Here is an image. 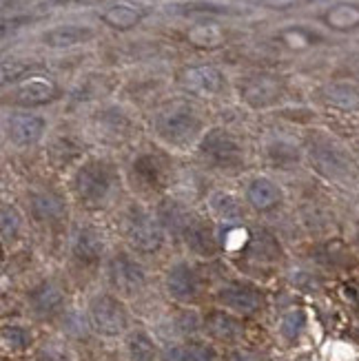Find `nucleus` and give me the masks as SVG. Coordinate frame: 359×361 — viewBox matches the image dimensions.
Here are the masks:
<instances>
[{"mask_svg":"<svg viewBox=\"0 0 359 361\" xmlns=\"http://www.w3.org/2000/svg\"><path fill=\"white\" fill-rule=\"evenodd\" d=\"M120 188L122 180L118 166L104 158L85 160L71 178L73 200L89 211L109 209L118 200Z\"/></svg>","mask_w":359,"mask_h":361,"instance_id":"obj_1","label":"nucleus"},{"mask_svg":"<svg viewBox=\"0 0 359 361\" xmlns=\"http://www.w3.org/2000/svg\"><path fill=\"white\" fill-rule=\"evenodd\" d=\"M153 131L162 142L176 149H186L205 135V122L197 109L186 100H171L153 116Z\"/></svg>","mask_w":359,"mask_h":361,"instance_id":"obj_2","label":"nucleus"},{"mask_svg":"<svg viewBox=\"0 0 359 361\" xmlns=\"http://www.w3.org/2000/svg\"><path fill=\"white\" fill-rule=\"evenodd\" d=\"M120 231L122 238L135 253L140 255H153L164 246L166 233L160 224L155 213L147 211L142 204H129L120 215Z\"/></svg>","mask_w":359,"mask_h":361,"instance_id":"obj_3","label":"nucleus"},{"mask_svg":"<svg viewBox=\"0 0 359 361\" xmlns=\"http://www.w3.org/2000/svg\"><path fill=\"white\" fill-rule=\"evenodd\" d=\"M306 153L310 166L315 169L326 180L341 182L355 176V162L348 155V151L341 147L337 140H333L326 133H310L306 142Z\"/></svg>","mask_w":359,"mask_h":361,"instance_id":"obj_4","label":"nucleus"},{"mask_svg":"<svg viewBox=\"0 0 359 361\" xmlns=\"http://www.w3.org/2000/svg\"><path fill=\"white\" fill-rule=\"evenodd\" d=\"M197 153L202 162L220 173H238L240 169H244V147L226 129L215 127L207 131L197 142Z\"/></svg>","mask_w":359,"mask_h":361,"instance_id":"obj_5","label":"nucleus"},{"mask_svg":"<svg viewBox=\"0 0 359 361\" xmlns=\"http://www.w3.org/2000/svg\"><path fill=\"white\" fill-rule=\"evenodd\" d=\"M133 191L142 195H158L171 182V160L160 151L140 153L129 169Z\"/></svg>","mask_w":359,"mask_h":361,"instance_id":"obj_6","label":"nucleus"},{"mask_svg":"<svg viewBox=\"0 0 359 361\" xmlns=\"http://www.w3.org/2000/svg\"><path fill=\"white\" fill-rule=\"evenodd\" d=\"M89 324L102 337H118L129 328V310L118 297L100 293L89 304Z\"/></svg>","mask_w":359,"mask_h":361,"instance_id":"obj_7","label":"nucleus"},{"mask_svg":"<svg viewBox=\"0 0 359 361\" xmlns=\"http://www.w3.org/2000/svg\"><path fill=\"white\" fill-rule=\"evenodd\" d=\"M109 284L124 297H135L147 288V271L127 250H116L107 266Z\"/></svg>","mask_w":359,"mask_h":361,"instance_id":"obj_8","label":"nucleus"},{"mask_svg":"<svg viewBox=\"0 0 359 361\" xmlns=\"http://www.w3.org/2000/svg\"><path fill=\"white\" fill-rule=\"evenodd\" d=\"M240 98L253 109H267L282 100L284 96V80L275 73L257 71L244 75L240 85Z\"/></svg>","mask_w":359,"mask_h":361,"instance_id":"obj_9","label":"nucleus"},{"mask_svg":"<svg viewBox=\"0 0 359 361\" xmlns=\"http://www.w3.org/2000/svg\"><path fill=\"white\" fill-rule=\"evenodd\" d=\"M58 96H60V89L54 78L31 73V75L20 78L9 96H5V100L23 109H34V106H44L54 102Z\"/></svg>","mask_w":359,"mask_h":361,"instance_id":"obj_10","label":"nucleus"},{"mask_svg":"<svg viewBox=\"0 0 359 361\" xmlns=\"http://www.w3.org/2000/svg\"><path fill=\"white\" fill-rule=\"evenodd\" d=\"M178 85L195 98H215L224 91L226 80L213 65H191L178 73Z\"/></svg>","mask_w":359,"mask_h":361,"instance_id":"obj_11","label":"nucleus"},{"mask_svg":"<svg viewBox=\"0 0 359 361\" xmlns=\"http://www.w3.org/2000/svg\"><path fill=\"white\" fill-rule=\"evenodd\" d=\"M164 284H166L169 297H174L176 302H182V304H191L200 297L205 279H202V273L193 264L178 262L166 271Z\"/></svg>","mask_w":359,"mask_h":361,"instance_id":"obj_12","label":"nucleus"},{"mask_svg":"<svg viewBox=\"0 0 359 361\" xmlns=\"http://www.w3.org/2000/svg\"><path fill=\"white\" fill-rule=\"evenodd\" d=\"M217 302L236 315H255L264 306V293L248 281H229L217 290Z\"/></svg>","mask_w":359,"mask_h":361,"instance_id":"obj_13","label":"nucleus"},{"mask_svg":"<svg viewBox=\"0 0 359 361\" xmlns=\"http://www.w3.org/2000/svg\"><path fill=\"white\" fill-rule=\"evenodd\" d=\"M47 129V122L42 116L38 114H31V111H16L7 118L5 122V131L9 142L16 147H34L38 145Z\"/></svg>","mask_w":359,"mask_h":361,"instance_id":"obj_14","label":"nucleus"},{"mask_svg":"<svg viewBox=\"0 0 359 361\" xmlns=\"http://www.w3.org/2000/svg\"><path fill=\"white\" fill-rule=\"evenodd\" d=\"M180 240L193 255H200V257H213L217 253V248H220L215 228L211 226L209 219H205L197 213H193V217L189 219V224L182 231Z\"/></svg>","mask_w":359,"mask_h":361,"instance_id":"obj_15","label":"nucleus"},{"mask_svg":"<svg viewBox=\"0 0 359 361\" xmlns=\"http://www.w3.org/2000/svg\"><path fill=\"white\" fill-rule=\"evenodd\" d=\"M244 200L246 204L257 213H271L282 207L284 202V191L275 180L267 176H257L244 188Z\"/></svg>","mask_w":359,"mask_h":361,"instance_id":"obj_16","label":"nucleus"},{"mask_svg":"<svg viewBox=\"0 0 359 361\" xmlns=\"http://www.w3.org/2000/svg\"><path fill=\"white\" fill-rule=\"evenodd\" d=\"M29 308L34 310V315L40 319H51L65 306V290L58 284V281L44 279L36 288L29 290Z\"/></svg>","mask_w":359,"mask_h":361,"instance_id":"obj_17","label":"nucleus"},{"mask_svg":"<svg viewBox=\"0 0 359 361\" xmlns=\"http://www.w3.org/2000/svg\"><path fill=\"white\" fill-rule=\"evenodd\" d=\"M104 253V238L91 226L78 228L71 240V255L78 264L83 266H96L100 264Z\"/></svg>","mask_w":359,"mask_h":361,"instance_id":"obj_18","label":"nucleus"},{"mask_svg":"<svg viewBox=\"0 0 359 361\" xmlns=\"http://www.w3.org/2000/svg\"><path fill=\"white\" fill-rule=\"evenodd\" d=\"M320 23L337 31V34H351V31L359 29V3H335L331 7H326L320 13Z\"/></svg>","mask_w":359,"mask_h":361,"instance_id":"obj_19","label":"nucleus"},{"mask_svg":"<svg viewBox=\"0 0 359 361\" xmlns=\"http://www.w3.org/2000/svg\"><path fill=\"white\" fill-rule=\"evenodd\" d=\"M149 16V9L142 5H133V3H116V5H109L102 13H100V20L111 27L116 31H129L133 27H138L145 18Z\"/></svg>","mask_w":359,"mask_h":361,"instance_id":"obj_20","label":"nucleus"},{"mask_svg":"<svg viewBox=\"0 0 359 361\" xmlns=\"http://www.w3.org/2000/svg\"><path fill=\"white\" fill-rule=\"evenodd\" d=\"M275 44H279L282 49L288 51H306V49H313V47L324 42V36L320 31L304 27V25H291L279 29L277 34L273 36Z\"/></svg>","mask_w":359,"mask_h":361,"instance_id":"obj_21","label":"nucleus"},{"mask_svg":"<svg viewBox=\"0 0 359 361\" xmlns=\"http://www.w3.org/2000/svg\"><path fill=\"white\" fill-rule=\"evenodd\" d=\"M205 328H207V333L213 339L226 341V343L238 341L244 335L242 319H238L236 315H231V312H224V310H211V312H207Z\"/></svg>","mask_w":359,"mask_h":361,"instance_id":"obj_22","label":"nucleus"},{"mask_svg":"<svg viewBox=\"0 0 359 361\" xmlns=\"http://www.w3.org/2000/svg\"><path fill=\"white\" fill-rule=\"evenodd\" d=\"M155 215H158L164 233H171L178 240H180L182 231L186 228V224H189V219L193 217V213L186 209L182 202H178L174 197L160 200L158 202V209H155Z\"/></svg>","mask_w":359,"mask_h":361,"instance_id":"obj_23","label":"nucleus"},{"mask_svg":"<svg viewBox=\"0 0 359 361\" xmlns=\"http://www.w3.org/2000/svg\"><path fill=\"white\" fill-rule=\"evenodd\" d=\"M322 100L337 111H359V87L351 80H337L322 89Z\"/></svg>","mask_w":359,"mask_h":361,"instance_id":"obj_24","label":"nucleus"},{"mask_svg":"<svg viewBox=\"0 0 359 361\" xmlns=\"http://www.w3.org/2000/svg\"><path fill=\"white\" fill-rule=\"evenodd\" d=\"M29 209L40 224H58L65 217V202L60 195L51 191H38L31 193L29 197Z\"/></svg>","mask_w":359,"mask_h":361,"instance_id":"obj_25","label":"nucleus"},{"mask_svg":"<svg viewBox=\"0 0 359 361\" xmlns=\"http://www.w3.org/2000/svg\"><path fill=\"white\" fill-rule=\"evenodd\" d=\"M96 36V31L91 27H83V25H60L49 29L42 36V42L51 49H69V47L83 44L87 40H91Z\"/></svg>","mask_w":359,"mask_h":361,"instance_id":"obj_26","label":"nucleus"},{"mask_svg":"<svg viewBox=\"0 0 359 361\" xmlns=\"http://www.w3.org/2000/svg\"><path fill=\"white\" fill-rule=\"evenodd\" d=\"M160 361H217V353L202 341H184L169 346Z\"/></svg>","mask_w":359,"mask_h":361,"instance_id":"obj_27","label":"nucleus"},{"mask_svg":"<svg viewBox=\"0 0 359 361\" xmlns=\"http://www.w3.org/2000/svg\"><path fill=\"white\" fill-rule=\"evenodd\" d=\"M186 40H189V44L197 47V49H217V47L226 42V31L220 25L202 23L186 31Z\"/></svg>","mask_w":359,"mask_h":361,"instance_id":"obj_28","label":"nucleus"},{"mask_svg":"<svg viewBox=\"0 0 359 361\" xmlns=\"http://www.w3.org/2000/svg\"><path fill=\"white\" fill-rule=\"evenodd\" d=\"M127 355L131 361H160L162 353L155 346V341L145 331H133L127 337Z\"/></svg>","mask_w":359,"mask_h":361,"instance_id":"obj_29","label":"nucleus"},{"mask_svg":"<svg viewBox=\"0 0 359 361\" xmlns=\"http://www.w3.org/2000/svg\"><path fill=\"white\" fill-rule=\"evenodd\" d=\"M0 222H3V240L13 242L18 240L23 233V215L13 204H3V213H0Z\"/></svg>","mask_w":359,"mask_h":361,"instance_id":"obj_30","label":"nucleus"},{"mask_svg":"<svg viewBox=\"0 0 359 361\" xmlns=\"http://www.w3.org/2000/svg\"><path fill=\"white\" fill-rule=\"evenodd\" d=\"M304 326H306L304 310H288L286 315L282 317V322H279V333H282L284 339L293 341V339H298L302 335Z\"/></svg>","mask_w":359,"mask_h":361,"instance_id":"obj_31","label":"nucleus"},{"mask_svg":"<svg viewBox=\"0 0 359 361\" xmlns=\"http://www.w3.org/2000/svg\"><path fill=\"white\" fill-rule=\"evenodd\" d=\"M3 341L5 346L11 348V350H25L31 341V335L27 333V328H20V326H5L3 331Z\"/></svg>","mask_w":359,"mask_h":361,"instance_id":"obj_32","label":"nucleus"},{"mask_svg":"<svg viewBox=\"0 0 359 361\" xmlns=\"http://www.w3.org/2000/svg\"><path fill=\"white\" fill-rule=\"evenodd\" d=\"M211 207H213V211L220 213L224 219H233V217H238V215H240L238 202L233 200L231 195H224V193H217V195L211 200Z\"/></svg>","mask_w":359,"mask_h":361,"instance_id":"obj_33","label":"nucleus"},{"mask_svg":"<svg viewBox=\"0 0 359 361\" xmlns=\"http://www.w3.org/2000/svg\"><path fill=\"white\" fill-rule=\"evenodd\" d=\"M260 5L269 7V9H277V11H284V9H291V7H298L302 0H257Z\"/></svg>","mask_w":359,"mask_h":361,"instance_id":"obj_34","label":"nucleus"},{"mask_svg":"<svg viewBox=\"0 0 359 361\" xmlns=\"http://www.w3.org/2000/svg\"><path fill=\"white\" fill-rule=\"evenodd\" d=\"M344 73H346L348 80H355V82H359V58L348 62V65L344 67Z\"/></svg>","mask_w":359,"mask_h":361,"instance_id":"obj_35","label":"nucleus"},{"mask_svg":"<svg viewBox=\"0 0 359 361\" xmlns=\"http://www.w3.org/2000/svg\"><path fill=\"white\" fill-rule=\"evenodd\" d=\"M353 242H355V246H357V250H359V219H357V224H355V235H353Z\"/></svg>","mask_w":359,"mask_h":361,"instance_id":"obj_36","label":"nucleus"},{"mask_svg":"<svg viewBox=\"0 0 359 361\" xmlns=\"http://www.w3.org/2000/svg\"><path fill=\"white\" fill-rule=\"evenodd\" d=\"M73 3H80V5H98V3H104V0H73Z\"/></svg>","mask_w":359,"mask_h":361,"instance_id":"obj_37","label":"nucleus"}]
</instances>
